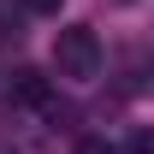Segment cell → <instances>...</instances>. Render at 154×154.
Wrapping results in <instances>:
<instances>
[{
    "label": "cell",
    "mask_w": 154,
    "mask_h": 154,
    "mask_svg": "<svg viewBox=\"0 0 154 154\" xmlns=\"http://www.w3.org/2000/svg\"><path fill=\"white\" fill-rule=\"evenodd\" d=\"M54 71L71 77V83H89L101 71V42L89 24H71V30H59L54 36Z\"/></svg>",
    "instance_id": "6da1fadb"
},
{
    "label": "cell",
    "mask_w": 154,
    "mask_h": 154,
    "mask_svg": "<svg viewBox=\"0 0 154 154\" xmlns=\"http://www.w3.org/2000/svg\"><path fill=\"white\" fill-rule=\"evenodd\" d=\"M12 101H30V107H48V77L36 65H18L12 71Z\"/></svg>",
    "instance_id": "7a4b0ae2"
},
{
    "label": "cell",
    "mask_w": 154,
    "mask_h": 154,
    "mask_svg": "<svg viewBox=\"0 0 154 154\" xmlns=\"http://www.w3.org/2000/svg\"><path fill=\"white\" fill-rule=\"evenodd\" d=\"M30 12H59V0H24Z\"/></svg>",
    "instance_id": "5b68a950"
},
{
    "label": "cell",
    "mask_w": 154,
    "mask_h": 154,
    "mask_svg": "<svg viewBox=\"0 0 154 154\" xmlns=\"http://www.w3.org/2000/svg\"><path fill=\"white\" fill-rule=\"evenodd\" d=\"M77 154H113V148H107L101 136H83V142H77Z\"/></svg>",
    "instance_id": "277c9868"
},
{
    "label": "cell",
    "mask_w": 154,
    "mask_h": 154,
    "mask_svg": "<svg viewBox=\"0 0 154 154\" xmlns=\"http://www.w3.org/2000/svg\"><path fill=\"white\" fill-rule=\"evenodd\" d=\"M131 154H154V131H136L131 136Z\"/></svg>",
    "instance_id": "3957f363"
}]
</instances>
